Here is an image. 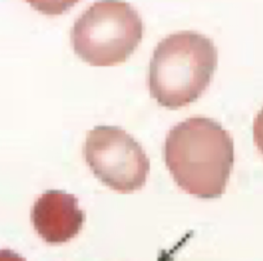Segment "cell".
Instances as JSON below:
<instances>
[{"mask_svg":"<svg viewBox=\"0 0 263 261\" xmlns=\"http://www.w3.org/2000/svg\"><path fill=\"white\" fill-rule=\"evenodd\" d=\"M165 164L177 185L199 198L223 194L233 163L232 138L208 117H190L168 132L163 148Z\"/></svg>","mask_w":263,"mask_h":261,"instance_id":"6da1fadb","label":"cell"},{"mask_svg":"<svg viewBox=\"0 0 263 261\" xmlns=\"http://www.w3.org/2000/svg\"><path fill=\"white\" fill-rule=\"evenodd\" d=\"M217 64V48L206 36L192 31L171 34L152 53L148 74L150 95L162 107H184L203 94Z\"/></svg>","mask_w":263,"mask_h":261,"instance_id":"7a4b0ae2","label":"cell"},{"mask_svg":"<svg viewBox=\"0 0 263 261\" xmlns=\"http://www.w3.org/2000/svg\"><path fill=\"white\" fill-rule=\"evenodd\" d=\"M141 16L123 0H99L75 22L71 42L75 53L92 66L125 62L140 44Z\"/></svg>","mask_w":263,"mask_h":261,"instance_id":"3957f363","label":"cell"},{"mask_svg":"<svg viewBox=\"0 0 263 261\" xmlns=\"http://www.w3.org/2000/svg\"><path fill=\"white\" fill-rule=\"evenodd\" d=\"M84 157L102 183L121 193L142 188L150 171L142 146L119 126L97 125L89 130Z\"/></svg>","mask_w":263,"mask_h":261,"instance_id":"277c9868","label":"cell"},{"mask_svg":"<svg viewBox=\"0 0 263 261\" xmlns=\"http://www.w3.org/2000/svg\"><path fill=\"white\" fill-rule=\"evenodd\" d=\"M38 234L49 244L66 243L80 231L84 213L77 198L62 190H47L34 203L31 214Z\"/></svg>","mask_w":263,"mask_h":261,"instance_id":"5b68a950","label":"cell"},{"mask_svg":"<svg viewBox=\"0 0 263 261\" xmlns=\"http://www.w3.org/2000/svg\"><path fill=\"white\" fill-rule=\"evenodd\" d=\"M34 9L46 15H59L73 7L79 0H26Z\"/></svg>","mask_w":263,"mask_h":261,"instance_id":"8992f818","label":"cell"},{"mask_svg":"<svg viewBox=\"0 0 263 261\" xmlns=\"http://www.w3.org/2000/svg\"><path fill=\"white\" fill-rule=\"evenodd\" d=\"M253 136L258 149L263 154V107L254 119Z\"/></svg>","mask_w":263,"mask_h":261,"instance_id":"52a82bcc","label":"cell"},{"mask_svg":"<svg viewBox=\"0 0 263 261\" xmlns=\"http://www.w3.org/2000/svg\"><path fill=\"white\" fill-rule=\"evenodd\" d=\"M0 261H26L20 254L11 250H0Z\"/></svg>","mask_w":263,"mask_h":261,"instance_id":"ba28073f","label":"cell"}]
</instances>
